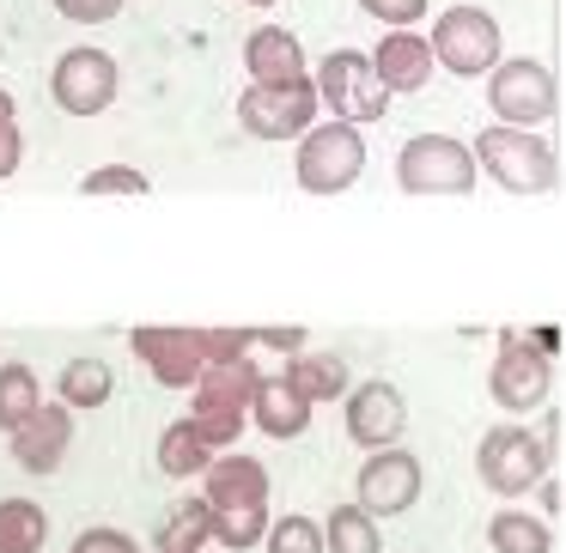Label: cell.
Returning <instances> with one entry per match:
<instances>
[{
  "instance_id": "cell-1",
  "label": "cell",
  "mask_w": 566,
  "mask_h": 553,
  "mask_svg": "<svg viewBox=\"0 0 566 553\" xmlns=\"http://www.w3.org/2000/svg\"><path fill=\"white\" fill-rule=\"evenodd\" d=\"M475 171H488L493 183L505 189V195H548L554 183H560V159H554V147L536 135V128H481L475 135Z\"/></svg>"
},
{
  "instance_id": "cell-2",
  "label": "cell",
  "mask_w": 566,
  "mask_h": 553,
  "mask_svg": "<svg viewBox=\"0 0 566 553\" xmlns=\"http://www.w3.org/2000/svg\"><path fill=\"white\" fill-rule=\"evenodd\" d=\"M548 450H554V438H542V432H530V426H488L475 444V475L493 499L517 504L524 492H536L542 475H548Z\"/></svg>"
},
{
  "instance_id": "cell-3",
  "label": "cell",
  "mask_w": 566,
  "mask_h": 553,
  "mask_svg": "<svg viewBox=\"0 0 566 553\" xmlns=\"http://www.w3.org/2000/svg\"><path fill=\"white\" fill-rule=\"evenodd\" d=\"M293 177L305 195H342L366 177V135L354 123H311L298 135V159H293Z\"/></svg>"
},
{
  "instance_id": "cell-4",
  "label": "cell",
  "mask_w": 566,
  "mask_h": 553,
  "mask_svg": "<svg viewBox=\"0 0 566 553\" xmlns=\"http://www.w3.org/2000/svg\"><path fill=\"white\" fill-rule=\"evenodd\" d=\"M427 50H432V67H444L457 79H481L493 62H505L500 19L488 7H444L427 31Z\"/></svg>"
},
{
  "instance_id": "cell-5",
  "label": "cell",
  "mask_w": 566,
  "mask_h": 553,
  "mask_svg": "<svg viewBox=\"0 0 566 553\" xmlns=\"http://www.w3.org/2000/svg\"><path fill=\"white\" fill-rule=\"evenodd\" d=\"M475 152L457 135H415L396 152V183L402 195H469L475 189Z\"/></svg>"
},
{
  "instance_id": "cell-6",
  "label": "cell",
  "mask_w": 566,
  "mask_h": 553,
  "mask_svg": "<svg viewBox=\"0 0 566 553\" xmlns=\"http://www.w3.org/2000/svg\"><path fill=\"white\" fill-rule=\"evenodd\" d=\"M488 104H493V123L505 128H542L560 110V86L536 55H512V62L488 67Z\"/></svg>"
},
{
  "instance_id": "cell-7",
  "label": "cell",
  "mask_w": 566,
  "mask_h": 553,
  "mask_svg": "<svg viewBox=\"0 0 566 553\" xmlns=\"http://www.w3.org/2000/svg\"><path fill=\"white\" fill-rule=\"evenodd\" d=\"M311 86H317V104L335 110V123L366 128V123H384V110H390V92L378 86V74L359 50H329L311 74Z\"/></svg>"
},
{
  "instance_id": "cell-8",
  "label": "cell",
  "mask_w": 566,
  "mask_h": 553,
  "mask_svg": "<svg viewBox=\"0 0 566 553\" xmlns=\"http://www.w3.org/2000/svg\"><path fill=\"white\" fill-rule=\"evenodd\" d=\"M116 92H123V67H116V55H104L98 43L67 50L50 74V98H55V110H67V116H104L116 104Z\"/></svg>"
},
{
  "instance_id": "cell-9",
  "label": "cell",
  "mask_w": 566,
  "mask_h": 553,
  "mask_svg": "<svg viewBox=\"0 0 566 553\" xmlns=\"http://www.w3.org/2000/svg\"><path fill=\"white\" fill-rule=\"evenodd\" d=\"M238 123L256 140H298L317 123V86L305 79H286V86H244L238 98Z\"/></svg>"
},
{
  "instance_id": "cell-10",
  "label": "cell",
  "mask_w": 566,
  "mask_h": 553,
  "mask_svg": "<svg viewBox=\"0 0 566 553\" xmlns=\"http://www.w3.org/2000/svg\"><path fill=\"white\" fill-rule=\"evenodd\" d=\"M548 383H554V359L536 353L517 329H500V353H493V371H488L493 402L505 414H530V407L548 402Z\"/></svg>"
},
{
  "instance_id": "cell-11",
  "label": "cell",
  "mask_w": 566,
  "mask_h": 553,
  "mask_svg": "<svg viewBox=\"0 0 566 553\" xmlns=\"http://www.w3.org/2000/svg\"><path fill=\"white\" fill-rule=\"evenodd\" d=\"M128 341H135V359L165 383V390H189V383L208 371L201 329H189V322H140Z\"/></svg>"
},
{
  "instance_id": "cell-12",
  "label": "cell",
  "mask_w": 566,
  "mask_h": 553,
  "mask_svg": "<svg viewBox=\"0 0 566 553\" xmlns=\"http://www.w3.org/2000/svg\"><path fill=\"white\" fill-rule=\"evenodd\" d=\"M420 487H427V475H420V456L415 450H366V468H359V511L366 517H402L415 511Z\"/></svg>"
},
{
  "instance_id": "cell-13",
  "label": "cell",
  "mask_w": 566,
  "mask_h": 553,
  "mask_svg": "<svg viewBox=\"0 0 566 553\" xmlns=\"http://www.w3.org/2000/svg\"><path fill=\"white\" fill-rule=\"evenodd\" d=\"M342 407H347V438H354L359 450H390V444L402 438V426H408V402H402V390H396L390 377L347 383Z\"/></svg>"
},
{
  "instance_id": "cell-14",
  "label": "cell",
  "mask_w": 566,
  "mask_h": 553,
  "mask_svg": "<svg viewBox=\"0 0 566 553\" xmlns=\"http://www.w3.org/2000/svg\"><path fill=\"white\" fill-rule=\"evenodd\" d=\"M7 444H13V462L25 468V475H55V468L67 462V450H74V407L38 402V414L19 432H7Z\"/></svg>"
},
{
  "instance_id": "cell-15",
  "label": "cell",
  "mask_w": 566,
  "mask_h": 553,
  "mask_svg": "<svg viewBox=\"0 0 566 553\" xmlns=\"http://www.w3.org/2000/svg\"><path fill=\"white\" fill-rule=\"evenodd\" d=\"M269 492H274V480L256 456L226 450L220 462L201 468V499H208V511H269Z\"/></svg>"
},
{
  "instance_id": "cell-16",
  "label": "cell",
  "mask_w": 566,
  "mask_h": 553,
  "mask_svg": "<svg viewBox=\"0 0 566 553\" xmlns=\"http://www.w3.org/2000/svg\"><path fill=\"white\" fill-rule=\"evenodd\" d=\"M366 62H371V74H378V86L390 92V98H396V92H427L432 74H439L420 31H384L378 50H371Z\"/></svg>"
},
{
  "instance_id": "cell-17",
  "label": "cell",
  "mask_w": 566,
  "mask_h": 553,
  "mask_svg": "<svg viewBox=\"0 0 566 553\" xmlns=\"http://www.w3.org/2000/svg\"><path fill=\"white\" fill-rule=\"evenodd\" d=\"M244 67H250V86H286V79H305V43L281 25H256L244 38Z\"/></svg>"
},
{
  "instance_id": "cell-18",
  "label": "cell",
  "mask_w": 566,
  "mask_h": 553,
  "mask_svg": "<svg viewBox=\"0 0 566 553\" xmlns=\"http://www.w3.org/2000/svg\"><path fill=\"white\" fill-rule=\"evenodd\" d=\"M262 383V365L256 359H220V365H208L189 390H196V407H232V414L250 419V395H256Z\"/></svg>"
},
{
  "instance_id": "cell-19",
  "label": "cell",
  "mask_w": 566,
  "mask_h": 553,
  "mask_svg": "<svg viewBox=\"0 0 566 553\" xmlns=\"http://www.w3.org/2000/svg\"><path fill=\"white\" fill-rule=\"evenodd\" d=\"M250 419H256V432H269V438H298V432L311 426V402L286 377H262L256 395H250Z\"/></svg>"
},
{
  "instance_id": "cell-20",
  "label": "cell",
  "mask_w": 566,
  "mask_h": 553,
  "mask_svg": "<svg viewBox=\"0 0 566 553\" xmlns=\"http://www.w3.org/2000/svg\"><path fill=\"white\" fill-rule=\"evenodd\" d=\"M286 383H293L298 395H305L311 407H323V402H342L347 395V359L342 353H286V371H281Z\"/></svg>"
},
{
  "instance_id": "cell-21",
  "label": "cell",
  "mask_w": 566,
  "mask_h": 553,
  "mask_svg": "<svg viewBox=\"0 0 566 553\" xmlns=\"http://www.w3.org/2000/svg\"><path fill=\"white\" fill-rule=\"evenodd\" d=\"M488 547L493 553H554V523L524 504H500L488 517Z\"/></svg>"
},
{
  "instance_id": "cell-22",
  "label": "cell",
  "mask_w": 566,
  "mask_h": 553,
  "mask_svg": "<svg viewBox=\"0 0 566 553\" xmlns=\"http://www.w3.org/2000/svg\"><path fill=\"white\" fill-rule=\"evenodd\" d=\"M111 390H116V371L104 365V359H67L62 365V377H55V402L62 407H74V414H92V407H104L111 402Z\"/></svg>"
},
{
  "instance_id": "cell-23",
  "label": "cell",
  "mask_w": 566,
  "mask_h": 553,
  "mask_svg": "<svg viewBox=\"0 0 566 553\" xmlns=\"http://www.w3.org/2000/svg\"><path fill=\"white\" fill-rule=\"evenodd\" d=\"M208 499H177L171 511L159 517V529H153V547L159 553H208Z\"/></svg>"
},
{
  "instance_id": "cell-24",
  "label": "cell",
  "mask_w": 566,
  "mask_h": 553,
  "mask_svg": "<svg viewBox=\"0 0 566 553\" xmlns=\"http://www.w3.org/2000/svg\"><path fill=\"white\" fill-rule=\"evenodd\" d=\"M159 475H171V480H201V468L213 462V450H208V438L196 432V419H171V426L159 432Z\"/></svg>"
},
{
  "instance_id": "cell-25",
  "label": "cell",
  "mask_w": 566,
  "mask_h": 553,
  "mask_svg": "<svg viewBox=\"0 0 566 553\" xmlns=\"http://www.w3.org/2000/svg\"><path fill=\"white\" fill-rule=\"evenodd\" d=\"M323 553H384L378 517H366L359 504H335L323 517Z\"/></svg>"
},
{
  "instance_id": "cell-26",
  "label": "cell",
  "mask_w": 566,
  "mask_h": 553,
  "mask_svg": "<svg viewBox=\"0 0 566 553\" xmlns=\"http://www.w3.org/2000/svg\"><path fill=\"white\" fill-rule=\"evenodd\" d=\"M38 402H43L38 371H31L25 359H7V365H0V432H19L38 414Z\"/></svg>"
},
{
  "instance_id": "cell-27",
  "label": "cell",
  "mask_w": 566,
  "mask_h": 553,
  "mask_svg": "<svg viewBox=\"0 0 566 553\" xmlns=\"http://www.w3.org/2000/svg\"><path fill=\"white\" fill-rule=\"evenodd\" d=\"M50 541V517L31 499H0V553H38Z\"/></svg>"
},
{
  "instance_id": "cell-28",
  "label": "cell",
  "mask_w": 566,
  "mask_h": 553,
  "mask_svg": "<svg viewBox=\"0 0 566 553\" xmlns=\"http://www.w3.org/2000/svg\"><path fill=\"white\" fill-rule=\"evenodd\" d=\"M262 541H269V553H323V523L305 511H293V517L262 529Z\"/></svg>"
},
{
  "instance_id": "cell-29",
  "label": "cell",
  "mask_w": 566,
  "mask_h": 553,
  "mask_svg": "<svg viewBox=\"0 0 566 553\" xmlns=\"http://www.w3.org/2000/svg\"><path fill=\"white\" fill-rule=\"evenodd\" d=\"M262 529H269V511H213L208 541H220V547L244 553V547H256V541H262Z\"/></svg>"
},
{
  "instance_id": "cell-30",
  "label": "cell",
  "mask_w": 566,
  "mask_h": 553,
  "mask_svg": "<svg viewBox=\"0 0 566 553\" xmlns=\"http://www.w3.org/2000/svg\"><path fill=\"white\" fill-rule=\"evenodd\" d=\"M147 171H135V164H98L80 177V195H147Z\"/></svg>"
},
{
  "instance_id": "cell-31",
  "label": "cell",
  "mask_w": 566,
  "mask_h": 553,
  "mask_svg": "<svg viewBox=\"0 0 566 553\" xmlns=\"http://www.w3.org/2000/svg\"><path fill=\"white\" fill-rule=\"evenodd\" d=\"M189 419H196V432L208 438V450H213V456H220V450H232V444L244 438V426H250L244 414H232V407H196Z\"/></svg>"
},
{
  "instance_id": "cell-32",
  "label": "cell",
  "mask_w": 566,
  "mask_h": 553,
  "mask_svg": "<svg viewBox=\"0 0 566 553\" xmlns=\"http://www.w3.org/2000/svg\"><path fill=\"white\" fill-rule=\"evenodd\" d=\"M67 553H140V541L128 535V529H116V523H92V529H80L74 535V547Z\"/></svg>"
},
{
  "instance_id": "cell-33",
  "label": "cell",
  "mask_w": 566,
  "mask_h": 553,
  "mask_svg": "<svg viewBox=\"0 0 566 553\" xmlns=\"http://www.w3.org/2000/svg\"><path fill=\"white\" fill-rule=\"evenodd\" d=\"M359 7L390 31H415L420 19H427V0H359Z\"/></svg>"
},
{
  "instance_id": "cell-34",
  "label": "cell",
  "mask_w": 566,
  "mask_h": 553,
  "mask_svg": "<svg viewBox=\"0 0 566 553\" xmlns=\"http://www.w3.org/2000/svg\"><path fill=\"white\" fill-rule=\"evenodd\" d=\"M201 347H208V365L220 359H244L256 347V329H201Z\"/></svg>"
},
{
  "instance_id": "cell-35",
  "label": "cell",
  "mask_w": 566,
  "mask_h": 553,
  "mask_svg": "<svg viewBox=\"0 0 566 553\" xmlns=\"http://www.w3.org/2000/svg\"><path fill=\"white\" fill-rule=\"evenodd\" d=\"M50 7L67 25H111V19L123 13V0H50Z\"/></svg>"
},
{
  "instance_id": "cell-36",
  "label": "cell",
  "mask_w": 566,
  "mask_h": 553,
  "mask_svg": "<svg viewBox=\"0 0 566 553\" xmlns=\"http://www.w3.org/2000/svg\"><path fill=\"white\" fill-rule=\"evenodd\" d=\"M19 164H25V128H19L13 110H0V183L19 177Z\"/></svg>"
},
{
  "instance_id": "cell-37",
  "label": "cell",
  "mask_w": 566,
  "mask_h": 553,
  "mask_svg": "<svg viewBox=\"0 0 566 553\" xmlns=\"http://www.w3.org/2000/svg\"><path fill=\"white\" fill-rule=\"evenodd\" d=\"M256 347H274V353H305V329H298V322H269V329H256Z\"/></svg>"
},
{
  "instance_id": "cell-38",
  "label": "cell",
  "mask_w": 566,
  "mask_h": 553,
  "mask_svg": "<svg viewBox=\"0 0 566 553\" xmlns=\"http://www.w3.org/2000/svg\"><path fill=\"white\" fill-rule=\"evenodd\" d=\"M536 492H542V517H560V511H566V487H560L554 475H542Z\"/></svg>"
},
{
  "instance_id": "cell-39",
  "label": "cell",
  "mask_w": 566,
  "mask_h": 553,
  "mask_svg": "<svg viewBox=\"0 0 566 553\" xmlns=\"http://www.w3.org/2000/svg\"><path fill=\"white\" fill-rule=\"evenodd\" d=\"M530 347H536V353H548V359H560V329H554V322H536V329L524 334Z\"/></svg>"
},
{
  "instance_id": "cell-40",
  "label": "cell",
  "mask_w": 566,
  "mask_h": 553,
  "mask_svg": "<svg viewBox=\"0 0 566 553\" xmlns=\"http://www.w3.org/2000/svg\"><path fill=\"white\" fill-rule=\"evenodd\" d=\"M0 110H13V98H7V92H0Z\"/></svg>"
},
{
  "instance_id": "cell-41",
  "label": "cell",
  "mask_w": 566,
  "mask_h": 553,
  "mask_svg": "<svg viewBox=\"0 0 566 553\" xmlns=\"http://www.w3.org/2000/svg\"><path fill=\"white\" fill-rule=\"evenodd\" d=\"M244 7H274V0H244Z\"/></svg>"
}]
</instances>
